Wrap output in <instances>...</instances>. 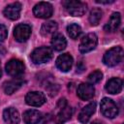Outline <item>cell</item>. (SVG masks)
<instances>
[{
  "instance_id": "obj_1",
  "label": "cell",
  "mask_w": 124,
  "mask_h": 124,
  "mask_svg": "<svg viewBox=\"0 0 124 124\" xmlns=\"http://www.w3.org/2000/svg\"><path fill=\"white\" fill-rule=\"evenodd\" d=\"M122 58H123V48L122 46H118L111 47L110 49L106 51L103 57V62L105 65L108 67H113L119 64Z\"/></svg>"
},
{
  "instance_id": "obj_2",
  "label": "cell",
  "mask_w": 124,
  "mask_h": 124,
  "mask_svg": "<svg viewBox=\"0 0 124 124\" xmlns=\"http://www.w3.org/2000/svg\"><path fill=\"white\" fill-rule=\"evenodd\" d=\"M62 5L64 6L65 10L73 16H81L85 14L87 5L84 2L81 1H73V0H67L63 1Z\"/></svg>"
},
{
  "instance_id": "obj_3",
  "label": "cell",
  "mask_w": 124,
  "mask_h": 124,
  "mask_svg": "<svg viewBox=\"0 0 124 124\" xmlns=\"http://www.w3.org/2000/svg\"><path fill=\"white\" fill-rule=\"evenodd\" d=\"M52 58V50L47 46H41L33 50L31 60L35 64H43L48 62Z\"/></svg>"
},
{
  "instance_id": "obj_4",
  "label": "cell",
  "mask_w": 124,
  "mask_h": 124,
  "mask_svg": "<svg viewBox=\"0 0 124 124\" xmlns=\"http://www.w3.org/2000/svg\"><path fill=\"white\" fill-rule=\"evenodd\" d=\"M5 69L8 75L16 78L24 74L25 67H24L23 62L20 61L19 59H11L10 61L7 62Z\"/></svg>"
},
{
  "instance_id": "obj_5",
  "label": "cell",
  "mask_w": 124,
  "mask_h": 124,
  "mask_svg": "<svg viewBox=\"0 0 124 124\" xmlns=\"http://www.w3.org/2000/svg\"><path fill=\"white\" fill-rule=\"evenodd\" d=\"M97 44H98L97 36L94 33H89L81 39V41L79 43V46H78L79 51L81 53L89 52L97 46Z\"/></svg>"
},
{
  "instance_id": "obj_6",
  "label": "cell",
  "mask_w": 124,
  "mask_h": 124,
  "mask_svg": "<svg viewBox=\"0 0 124 124\" xmlns=\"http://www.w3.org/2000/svg\"><path fill=\"white\" fill-rule=\"evenodd\" d=\"M101 112L108 118H114L118 114V108L111 99L104 98L101 101Z\"/></svg>"
},
{
  "instance_id": "obj_7",
  "label": "cell",
  "mask_w": 124,
  "mask_h": 124,
  "mask_svg": "<svg viewBox=\"0 0 124 124\" xmlns=\"http://www.w3.org/2000/svg\"><path fill=\"white\" fill-rule=\"evenodd\" d=\"M33 14L35 15V16L40 17V18L50 17L53 14L52 5L48 2H40L34 6Z\"/></svg>"
},
{
  "instance_id": "obj_8",
  "label": "cell",
  "mask_w": 124,
  "mask_h": 124,
  "mask_svg": "<svg viewBox=\"0 0 124 124\" xmlns=\"http://www.w3.org/2000/svg\"><path fill=\"white\" fill-rule=\"evenodd\" d=\"M31 31H32V29H31L30 25L21 23V24H18L15 27L14 36L17 42L23 43L29 39V37L31 35Z\"/></svg>"
},
{
  "instance_id": "obj_9",
  "label": "cell",
  "mask_w": 124,
  "mask_h": 124,
  "mask_svg": "<svg viewBox=\"0 0 124 124\" xmlns=\"http://www.w3.org/2000/svg\"><path fill=\"white\" fill-rule=\"evenodd\" d=\"M25 102L27 105L32 107H41L46 103V96L43 92L39 91L28 92L25 96Z\"/></svg>"
},
{
  "instance_id": "obj_10",
  "label": "cell",
  "mask_w": 124,
  "mask_h": 124,
  "mask_svg": "<svg viewBox=\"0 0 124 124\" xmlns=\"http://www.w3.org/2000/svg\"><path fill=\"white\" fill-rule=\"evenodd\" d=\"M20 11H21V4L19 2H15L6 6L3 13L7 18L11 20H16L19 17Z\"/></svg>"
},
{
  "instance_id": "obj_11",
  "label": "cell",
  "mask_w": 124,
  "mask_h": 124,
  "mask_svg": "<svg viewBox=\"0 0 124 124\" xmlns=\"http://www.w3.org/2000/svg\"><path fill=\"white\" fill-rule=\"evenodd\" d=\"M73 57L69 53H63L56 59V67L61 72H68L73 66Z\"/></svg>"
},
{
  "instance_id": "obj_12",
  "label": "cell",
  "mask_w": 124,
  "mask_h": 124,
  "mask_svg": "<svg viewBox=\"0 0 124 124\" xmlns=\"http://www.w3.org/2000/svg\"><path fill=\"white\" fill-rule=\"evenodd\" d=\"M95 94L94 86L90 83H80L78 87V96L84 101L90 100Z\"/></svg>"
},
{
  "instance_id": "obj_13",
  "label": "cell",
  "mask_w": 124,
  "mask_h": 124,
  "mask_svg": "<svg viewBox=\"0 0 124 124\" xmlns=\"http://www.w3.org/2000/svg\"><path fill=\"white\" fill-rule=\"evenodd\" d=\"M95 110H96V103L92 102L88 104L80 110L78 114V121L81 122L82 124H86L91 118V116L93 115V113L95 112Z\"/></svg>"
},
{
  "instance_id": "obj_14",
  "label": "cell",
  "mask_w": 124,
  "mask_h": 124,
  "mask_svg": "<svg viewBox=\"0 0 124 124\" xmlns=\"http://www.w3.org/2000/svg\"><path fill=\"white\" fill-rule=\"evenodd\" d=\"M121 22V16L119 13H113L111 15V16L109 17L108 23L105 25L104 29L106 32H109V33H113L115 32Z\"/></svg>"
},
{
  "instance_id": "obj_15",
  "label": "cell",
  "mask_w": 124,
  "mask_h": 124,
  "mask_svg": "<svg viewBox=\"0 0 124 124\" xmlns=\"http://www.w3.org/2000/svg\"><path fill=\"white\" fill-rule=\"evenodd\" d=\"M23 83H24V81L20 78H14L12 80H9V81L5 82L3 85L4 92L8 95H11V94L15 93L16 90H18L22 86Z\"/></svg>"
},
{
  "instance_id": "obj_16",
  "label": "cell",
  "mask_w": 124,
  "mask_h": 124,
  "mask_svg": "<svg viewBox=\"0 0 124 124\" xmlns=\"http://www.w3.org/2000/svg\"><path fill=\"white\" fill-rule=\"evenodd\" d=\"M3 118L8 124H17L20 120L19 113L15 108H7L3 112Z\"/></svg>"
},
{
  "instance_id": "obj_17",
  "label": "cell",
  "mask_w": 124,
  "mask_h": 124,
  "mask_svg": "<svg viewBox=\"0 0 124 124\" xmlns=\"http://www.w3.org/2000/svg\"><path fill=\"white\" fill-rule=\"evenodd\" d=\"M42 118V113L36 109H29L23 113V121L25 124H38Z\"/></svg>"
},
{
  "instance_id": "obj_18",
  "label": "cell",
  "mask_w": 124,
  "mask_h": 124,
  "mask_svg": "<svg viewBox=\"0 0 124 124\" xmlns=\"http://www.w3.org/2000/svg\"><path fill=\"white\" fill-rule=\"evenodd\" d=\"M106 90L109 94H118L122 90V79L119 78H112L106 83Z\"/></svg>"
},
{
  "instance_id": "obj_19",
  "label": "cell",
  "mask_w": 124,
  "mask_h": 124,
  "mask_svg": "<svg viewBox=\"0 0 124 124\" xmlns=\"http://www.w3.org/2000/svg\"><path fill=\"white\" fill-rule=\"evenodd\" d=\"M72 116V108L68 105L61 108L60 111L57 113L55 117V124H64L66 121H68Z\"/></svg>"
},
{
  "instance_id": "obj_20",
  "label": "cell",
  "mask_w": 124,
  "mask_h": 124,
  "mask_svg": "<svg viewBox=\"0 0 124 124\" xmlns=\"http://www.w3.org/2000/svg\"><path fill=\"white\" fill-rule=\"evenodd\" d=\"M67 46V41L62 34H55L51 39V46L57 51L63 50Z\"/></svg>"
},
{
  "instance_id": "obj_21",
  "label": "cell",
  "mask_w": 124,
  "mask_h": 124,
  "mask_svg": "<svg viewBox=\"0 0 124 124\" xmlns=\"http://www.w3.org/2000/svg\"><path fill=\"white\" fill-rule=\"evenodd\" d=\"M57 23L53 20H49L45 22L41 27V34L43 36H48L52 33H54L57 30Z\"/></svg>"
},
{
  "instance_id": "obj_22",
  "label": "cell",
  "mask_w": 124,
  "mask_h": 124,
  "mask_svg": "<svg viewBox=\"0 0 124 124\" xmlns=\"http://www.w3.org/2000/svg\"><path fill=\"white\" fill-rule=\"evenodd\" d=\"M102 16H103V12H102L101 9H99V8L93 9L89 14V22H90V24L92 26L98 25L101 18H102Z\"/></svg>"
},
{
  "instance_id": "obj_23",
  "label": "cell",
  "mask_w": 124,
  "mask_h": 124,
  "mask_svg": "<svg viewBox=\"0 0 124 124\" xmlns=\"http://www.w3.org/2000/svg\"><path fill=\"white\" fill-rule=\"evenodd\" d=\"M67 32H68V35L70 36V38L76 40L81 34V28L77 23H73L67 27Z\"/></svg>"
},
{
  "instance_id": "obj_24",
  "label": "cell",
  "mask_w": 124,
  "mask_h": 124,
  "mask_svg": "<svg viewBox=\"0 0 124 124\" xmlns=\"http://www.w3.org/2000/svg\"><path fill=\"white\" fill-rule=\"evenodd\" d=\"M87 78H88L89 83L93 85V84L98 83L99 81L102 80V78H103V74H102V72H100V71H94L93 73H91V74L88 76Z\"/></svg>"
},
{
  "instance_id": "obj_25",
  "label": "cell",
  "mask_w": 124,
  "mask_h": 124,
  "mask_svg": "<svg viewBox=\"0 0 124 124\" xmlns=\"http://www.w3.org/2000/svg\"><path fill=\"white\" fill-rule=\"evenodd\" d=\"M46 88V90H47V92L50 96H55L57 94L58 90H59V85L56 84V83H50Z\"/></svg>"
},
{
  "instance_id": "obj_26",
  "label": "cell",
  "mask_w": 124,
  "mask_h": 124,
  "mask_svg": "<svg viewBox=\"0 0 124 124\" xmlns=\"http://www.w3.org/2000/svg\"><path fill=\"white\" fill-rule=\"evenodd\" d=\"M7 36H8V30H7L6 26L0 23V46L3 44V42L6 40Z\"/></svg>"
},
{
  "instance_id": "obj_27",
  "label": "cell",
  "mask_w": 124,
  "mask_h": 124,
  "mask_svg": "<svg viewBox=\"0 0 124 124\" xmlns=\"http://www.w3.org/2000/svg\"><path fill=\"white\" fill-rule=\"evenodd\" d=\"M66 106H67V101H66V99H65V98L60 99V100L58 101V103H57V108H58L59 109H61V108H65Z\"/></svg>"
},
{
  "instance_id": "obj_28",
  "label": "cell",
  "mask_w": 124,
  "mask_h": 124,
  "mask_svg": "<svg viewBox=\"0 0 124 124\" xmlns=\"http://www.w3.org/2000/svg\"><path fill=\"white\" fill-rule=\"evenodd\" d=\"M113 2L114 0H96V3H99V4H110Z\"/></svg>"
},
{
  "instance_id": "obj_29",
  "label": "cell",
  "mask_w": 124,
  "mask_h": 124,
  "mask_svg": "<svg viewBox=\"0 0 124 124\" xmlns=\"http://www.w3.org/2000/svg\"><path fill=\"white\" fill-rule=\"evenodd\" d=\"M92 124H102V123H101V122H99V121H94Z\"/></svg>"
},
{
  "instance_id": "obj_30",
  "label": "cell",
  "mask_w": 124,
  "mask_h": 124,
  "mask_svg": "<svg viewBox=\"0 0 124 124\" xmlns=\"http://www.w3.org/2000/svg\"><path fill=\"white\" fill-rule=\"evenodd\" d=\"M2 76V71H1V63H0V78Z\"/></svg>"
}]
</instances>
